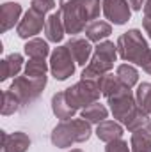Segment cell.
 <instances>
[{
    "mask_svg": "<svg viewBox=\"0 0 151 152\" xmlns=\"http://www.w3.org/2000/svg\"><path fill=\"white\" fill-rule=\"evenodd\" d=\"M75 58L68 46H59L52 51L50 55V71L55 76V80L64 81L75 73Z\"/></svg>",
    "mask_w": 151,
    "mask_h": 152,
    "instance_id": "8",
    "label": "cell"
},
{
    "mask_svg": "<svg viewBox=\"0 0 151 152\" xmlns=\"http://www.w3.org/2000/svg\"><path fill=\"white\" fill-rule=\"evenodd\" d=\"M80 115H82V118H85V120L91 122V124H100V122L107 120L109 110H107L103 104H100V103L96 101V103H91L89 106L82 108Z\"/></svg>",
    "mask_w": 151,
    "mask_h": 152,
    "instance_id": "20",
    "label": "cell"
},
{
    "mask_svg": "<svg viewBox=\"0 0 151 152\" xmlns=\"http://www.w3.org/2000/svg\"><path fill=\"white\" fill-rule=\"evenodd\" d=\"M71 152H82V151H80V149H73Z\"/></svg>",
    "mask_w": 151,
    "mask_h": 152,
    "instance_id": "36",
    "label": "cell"
},
{
    "mask_svg": "<svg viewBox=\"0 0 151 152\" xmlns=\"http://www.w3.org/2000/svg\"><path fill=\"white\" fill-rule=\"evenodd\" d=\"M44 23H46L44 14L36 11L34 7H30L25 12V16L20 20V23L16 27V34H18V37H21V39L34 37L36 34H39L44 28Z\"/></svg>",
    "mask_w": 151,
    "mask_h": 152,
    "instance_id": "9",
    "label": "cell"
},
{
    "mask_svg": "<svg viewBox=\"0 0 151 152\" xmlns=\"http://www.w3.org/2000/svg\"><path fill=\"white\" fill-rule=\"evenodd\" d=\"M130 149L132 152H151V136L146 129H139L132 133Z\"/></svg>",
    "mask_w": 151,
    "mask_h": 152,
    "instance_id": "23",
    "label": "cell"
},
{
    "mask_svg": "<svg viewBox=\"0 0 151 152\" xmlns=\"http://www.w3.org/2000/svg\"><path fill=\"white\" fill-rule=\"evenodd\" d=\"M64 94H66V101L70 103V106L73 110H78V108L89 106L91 103H96L100 99L101 90H100L98 81H94V80H84L82 78L73 87L66 88Z\"/></svg>",
    "mask_w": 151,
    "mask_h": 152,
    "instance_id": "4",
    "label": "cell"
},
{
    "mask_svg": "<svg viewBox=\"0 0 151 152\" xmlns=\"http://www.w3.org/2000/svg\"><path fill=\"white\" fill-rule=\"evenodd\" d=\"M115 58H117V46L114 42H110V41L98 42V46L93 51V57H91L89 64L82 71V78L84 80H93V78H100V76L110 73Z\"/></svg>",
    "mask_w": 151,
    "mask_h": 152,
    "instance_id": "3",
    "label": "cell"
},
{
    "mask_svg": "<svg viewBox=\"0 0 151 152\" xmlns=\"http://www.w3.org/2000/svg\"><path fill=\"white\" fill-rule=\"evenodd\" d=\"M105 152H132V149L128 147V142H124L123 138H117V140L107 143Z\"/></svg>",
    "mask_w": 151,
    "mask_h": 152,
    "instance_id": "29",
    "label": "cell"
},
{
    "mask_svg": "<svg viewBox=\"0 0 151 152\" xmlns=\"http://www.w3.org/2000/svg\"><path fill=\"white\" fill-rule=\"evenodd\" d=\"M150 124V113L142 108V106H137V110L128 117V120L124 122V127L128 131H139V129H144L146 126Z\"/></svg>",
    "mask_w": 151,
    "mask_h": 152,
    "instance_id": "21",
    "label": "cell"
},
{
    "mask_svg": "<svg viewBox=\"0 0 151 152\" xmlns=\"http://www.w3.org/2000/svg\"><path fill=\"white\" fill-rule=\"evenodd\" d=\"M142 27H144V30L148 32V36L151 37V18H144V20H142Z\"/></svg>",
    "mask_w": 151,
    "mask_h": 152,
    "instance_id": "34",
    "label": "cell"
},
{
    "mask_svg": "<svg viewBox=\"0 0 151 152\" xmlns=\"http://www.w3.org/2000/svg\"><path fill=\"white\" fill-rule=\"evenodd\" d=\"M110 34H112V27L107 21H101V20H94L85 27V36L91 42H101Z\"/></svg>",
    "mask_w": 151,
    "mask_h": 152,
    "instance_id": "17",
    "label": "cell"
},
{
    "mask_svg": "<svg viewBox=\"0 0 151 152\" xmlns=\"http://www.w3.org/2000/svg\"><path fill=\"white\" fill-rule=\"evenodd\" d=\"M126 2L130 4L132 11H141V9L144 7V2H146V0H126Z\"/></svg>",
    "mask_w": 151,
    "mask_h": 152,
    "instance_id": "31",
    "label": "cell"
},
{
    "mask_svg": "<svg viewBox=\"0 0 151 152\" xmlns=\"http://www.w3.org/2000/svg\"><path fill=\"white\" fill-rule=\"evenodd\" d=\"M109 104H110V110H112L114 118H117L121 124H124L128 120V117L137 110V101H135V96L132 92L130 87H123L119 92H115L114 96H110L109 99Z\"/></svg>",
    "mask_w": 151,
    "mask_h": 152,
    "instance_id": "7",
    "label": "cell"
},
{
    "mask_svg": "<svg viewBox=\"0 0 151 152\" xmlns=\"http://www.w3.org/2000/svg\"><path fill=\"white\" fill-rule=\"evenodd\" d=\"M91 122L85 118L61 120L52 131V143L59 149L71 147L73 143H84L91 138Z\"/></svg>",
    "mask_w": 151,
    "mask_h": 152,
    "instance_id": "1",
    "label": "cell"
},
{
    "mask_svg": "<svg viewBox=\"0 0 151 152\" xmlns=\"http://www.w3.org/2000/svg\"><path fill=\"white\" fill-rule=\"evenodd\" d=\"M98 85H100V90H101V94L109 99L110 96H114L115 92H119L123 87H124V83L117 78V76H114L112 73H107V75L100 76L98 78ZM128 87V85H126Z\"/></svg>",
    "mask_w": 151,
    "mask_h": 152,
    "instance_id": "19",
    "label": "cell"
},
{
    "mask_svg": "<svg viewBox=\"0 0 151 152\" xmlns=\"http://www.w3.org/2000/svg\"><path fill=\"white\" fill-rule=\"evenodd\" d=\"M23 67V57L20 53H11L2 60V75H0V81H5L13 76H16Z\"/></svg>",
    "mask_w": 151,
    "mask_h": 152,
    "instance_id": "18",
    "label": "cell"
},
{
    "mask_svg": "<svg viewBox=\"0 0 151 152\" xmlns=\"http://www.w3.org/2000/svg\"><path fill=\"white\" fill-rule=\"evenodd\" d=\"M103 14L114 25H124L132 16V7L126 0H103Z\"/></svg>",
    "mask_w": 151,
    "mask_h": 152,
    "instance_id": "10",
    "label": "cell"
},
{
    "mask_svg": "<svg viewBox=\"0 0 151 152\" xmlns=\"http://www.w3.org/2000/svg\"><path fill=\"white\" fill-rule=\"evenodd\" d=\"M68 50L71 51L73 58L78 66H87L89 64V57H93V46H91V41L89 39H84V37H71L68 42H66Z\"/></svg>",
    "mask_w": 151,
    "mask_h": 152,
    "instance_id": "11",
    "label": "cell"
},
{
    "mask_svg": "<svg viewBox=\"0 0 151 152\" xmlns=\"http://www.w3.org/2000/svg\"><path fill=\"white\" fill-rule=\"evenodd\" d=\"M32 7L36 11H39V12L46 14L48 11H52L55 7V2L53 0H32Z\"/></svg>",
    "mask_w": 151,
    "mask_h": 152,
    "instance_id": "30",
    "label": "cell"
},
{
    "mask_svg": "<svg viewBox=\"0 0 151 152\" xmlns=\"http://www.w3.org/2000/svg\"><path fill=\"white\" fill-rule=\"evenodd\" d=\"M52 112H53V115H55L57 118H61V120H70V118L75 117L76 110H73V108L70 106V103L66 101L64 90H62V92H57V94L52 97Z\"/></svg>",
    "mask_w": 151,
    "mask_h": 152,
    "instance_id": "16",
    "label": "cell"
},
{
    "mask_svg": "<svg viewBox=\"0 0 151 152\" xmlns=\"http://www.w3.org/2000/svg\"><path fill=\"white\" fill-rule=\"evenodd\" d=\"M21 108L20 99L7 88L4 92V101H2V115H13L14 112H18Z\"/></svg>",
    "mask_w": 151,
    "mask_h": 152,
    "instance_id": "27",
    "label": "cell"
},
{
    "mask_svg": "<svg viewBox=\"0 0 151 152\" xmlns=\"http://www.w3.org/2000/svg\"><path fill=\"white\" fill-rule=\"evenodd\" d=\"M25 55L29 58H46V55L50 53V48H48V42L43 41V39H30L25 46Z\"/></svg>",
    "mask_w": 151,
    "mask_h": 152,
    "instance_id": "22",
    "label": "cell"
},
{
    "mask_svg": "<svg viewBox=\"0 0 151 152\" xmlns=\"http://www.w3.org/2000/svg\"><path fill=\"white\" fill-rule=\"evenodd\" d=\"M142 69H144L148 75H151V50H150V53H148V58H146V62L142 64Z\"/></svg>",
    "mask_w": 151,
    "mask_h": 152,
    "instance_id": "32",
    "label": "cell"
},
{
    "mask_svg": "<svg viewBox=\"0 0 151 152\" xmlns=\"http://www.w3.org/2000/svg\"><path fill=\"white\" fill-rule=\"evenodd\" d=\"M144 18H151V0H146L144 2Z\"/></svg>",
    "mask_w": 151,
    "mask_h": 152,
    "instance_id": "33",
    "label": "cell"
},
{
    "mask_svg": "<svg viewBox=\"0 0 151 152\" xmlns=\"http://www.w3.org/2000/svg\"><path fill=\"white\" fill-rule=\"evenodd\" d=\"M84 9H85V20L87 23H91L100 16V9H103V0H85Z\"/></svg>",
    "mask_w": 151,
    "mask_h": 152,
    "instance_id": "28",
    "label": "cell"
},
{
    "mask_svg": "<svg viewBox=\"0 0 151 152\" xmlns=\"http://www.w3.org/2000/svg\"><path fill=\"white\" fill-rule=\"evenodd\" d=\"M115 76H117L124 85H128L130 88H132L133 85H137V81H139V73H137V69H135L133 66H130V64H121V66H117Z\"/></svg>",
    "mask_w": 151,
    "mask_h": 152,
    "instance_id": "24",
    "label": "cell"
},
{
    "mask_svg": "<svg viewBox=\"0 0 151 152\" xmlns=\"http://www.w3.org/2000/svg\"><path fill=\"white\" fill-rule=\"evenodd\" d=\"M30 147V138L18 131V133H5L2 131V149L0 152H27Z\"/></svg>",
    "mask_w": 151,
    "mask_h": 152,
    "instance_id": "12",
    "label": "cell"
},
{
    "mask_svg": "<svg viewBox=\"0 0 151 152\" xmlns=\"http://www.w3.org/2000/svg\"><path fill=\"white\" fill-rule=\"evenodd\" d=\"M146 131H148V134H150V136H151V122H150V124H148V126H146Z\"/></svg>",
    "mask_w": 151,
    "mask_h": 152,
    "instance_id": "35",
    "label": "cell"
},
{
    "mask_svg": "<svg viewBox=\"0 0 151 152\" xmlns=\"http://www.w3.org/2000/svg\"><path fill=\"white\" fill-rule=\"evenodd\" d=\"M115 46H117V55L123 60L133 62L141 67L146 62L148 53H150V46H148L146 39L141 34V30H137V28H132V30L121 34Z\"/></svg>",
    "mask_w": 151,
    "mask_h": 152,
    "instance_id": "2",
    "label": "cell"
},
{
    "mask_svg": "<svg viewBox=\"0 0 151 152\" xmlns=\"http://www.w3.org/2000/svg\"><path fill=\"white\" fill-rule=\"evenodd\" d=\"M84 2L85 0H61V14H62V21H64V28L66 34H80L82 30H85V9H84Z\"/></svg>",
    "mask_w": 151,
    "mask_h": 152,
    "instance_id": "6",
    "label": "cell"
},
{
    "mask_svg": "<svg viewBox=\"0 0 151 152\" xmlns=\"http://www.w3.org/2000/svg\"><path fill=\"white\" fill-rule=\"evenodd\" d=\"M135 101L139 106H142L148 113L151 115V83L144 81L137 87V92H135Z\"/></svg>",
    "mask_w": 151,
    "mask_h": 152,
    "instance_id": "25",
    "label": "cell"
},
{
    "mask_svg": "<svg viewBox=\"0 0 151 152\" xmlns=\"http://www.w3.org/2000/svg\"><path fill=\"white\" fill-rule=\"evenodd\" d=\"M48 69H50V64H46L44 58H30V60L25 64V75L34 76V78L44 76Z\"/></svg>",
    "mask_w": 151,
    "mask_h": 152,
    "instance_id": "26",
    "label": "cell"
},
{
    "mask_svg": "<svg viewBox=\"0 0 151 152\" xmlns=\"http://www.w3.org/2000/svg\"><path fill=\"white\" fill-rule=\"evenodd\" d=\"M21 16V5L18 2H5L0 7V25H2V32L11 30L16 23H20Z\"/></svg>",
    "mask_w": 151,
    "mask_h": 152,
    "instance_id": "13",
    "label": "cell"
},
{
    "mask_svg": "<svg viewBox=\"0 0 151 152\" xmlns=\"http://www.w3.org/2000/svg\"><path fill=\"white\" fill-rule=\"evenodd\" d=\"M44 34H46V39H48L50 42H61V41H62L64 34H66V28H64V21H62L61 11L52 12V14L46 18Z\"/></svg>",
    "mask_w": 151,
    "mask_h": 152,
    "instance_id": "14",
    "label": "cell"
},
{
    "mask_svg": "<svg viewBox=\"0 0 151 152\" xmlns=\"http://www.w3.org/2000/svg\"><path fill=\"white\" fill-rule=\"evenodd\" d=\"M46 87V75L34 78V76H18L14 78V81L11 83L9 90L20 99L21 106H27V104H32L39 96L43 94V88Z\"/></svg>",
    "mask_w": 151,
    "mask_h": 152,
    "instance_id": "5",
    "label": "cell"
},
{
    "mask_svg": "<svg viewBox=\"0 0 151 152\" xmlns=\"http://www.w3.org/2000/svg\"><path fill=\"white\" fill-rule=\"evenodd\" d=\"M96 136L105 143L114 142V140L123 136V126L119 122H115V120H103L96 127Z\"/></svg>",
    "mask_w": 151,
    "mask_h": 152,
    "instance_id": "15",
    "label": "cell"
}]
</instances>
